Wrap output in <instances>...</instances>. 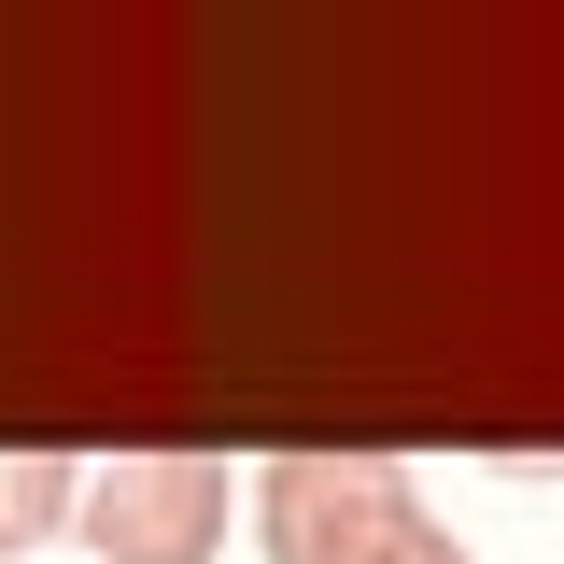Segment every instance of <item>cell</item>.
<instances>
[{
	"label": "cell",
	"instance_id": "6da1fadb",
	"mask_svg": "<svg viewBox=\"0 0 564 564\" xmlns=\"http://www.w3.org/2000/svg\"><path fill=\"white\" fill-rule=\"evenodd\" d=\"M410 522H423V494L395 452H269V480H254L269 564H381Z\"/></svg>",
	"mask_w": 564,
	"mask_h": 564
},
{
	"label": "cell",
	"instance_id": "7a4b0ae2",
	"mask_svg": "<svg viewBox=\"0 0 564 564\" xmlns=\"http://www.w3.org/2000/svg\"><path fill=\"white\" fill-rule=\"evenodd\" d=\"M70 536L99 564H212L226 536V452H99L70 494Z\"/></svg>",
	"mask_w": 564,
	"mask_h": 564
},
{
	"label": "cell",
	"instance_id": "3957f363",
	"mask_svg": "<svg viewBox=\"0 0 564 564\" xmlns=\"http://www.w3.org/2000/svg\"><path fill=\"white\" fill-rule=\"evenodd\" d=\"M70 494H85V466H70V452H43V437H0V564L43 551V536L70 522Z\"/></svg>",
	"mask_w": 564,
	"mask_h": 564
},
{
	"label": "cell",
	"instance_id": "277c9868",
	"mask_svg": "<svg viewBox=\"0 0 564 564\" xmlns=\"http://www.w3.org/2000/svg\"><path fill=\"white\" fill-rule=\"evenodd\" d=\"M381 564H480V551H466L452 522H410V536H395V551H381Z\"/></svg>",
	"mask_w": 564,
	"mask_h": 564
}]
</instances>
